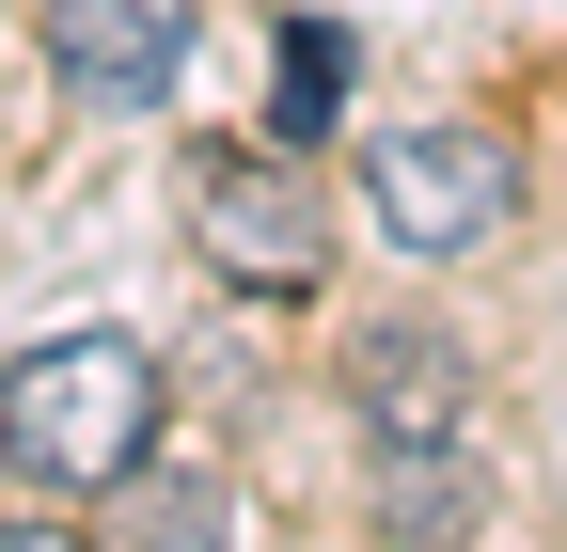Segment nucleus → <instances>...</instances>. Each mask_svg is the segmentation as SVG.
<instances>
[{"label": "nucleus", "mask_w": 567, "mask_h": 552, "mask_svg": "<svg viewBox=\"0 0 567 552\" xmlns=\"http://www.w3.org/2000/svg\"><path fill=\"white\" fill-rule=\"evenodd\" d=\"M0 458L32 490H126L158 458V364L126 331H48L0 364Z\"/></svg>", "instance_id": "obj_1"}, {"label": "nucleus", "mask_w": 567, "mask_h": 552, "mask_svg": "<svg viewBox=\"0 0 567 552\" xmlns=\"http://www.w3.org/2000/svg\"><path fill=\"white\" fill-rule=\"evenodd\" d=\"M363 205H379V237L394 253H505L520 237V143L505 126H473V111H410L363 143Z\"/></svg>", "instance_id": "obj_2"}, {"label": "nucleus", "mask_w": 567, "mask_h": 552, "mask_svg": "<svg viewBox=\"0 0 567 552\" xmlns=\"http://www.w3.org/2000/svg\"><path fill=\"white\" fill-rule=\"evenodd\" d=\"M189 237H205V268H221L237 300H316V268H331V205H316L300 159L205 143V159H189Z\"/></svg>", "instance_id": "obj_3"}, {"label": "nucleus", "mask_w": 567, "mask_h": 552, "mask_svg": "<svg viewBox=\"0 0 567 552\" xmlns=\"http://www.w3.org/2000/svg\"><path fill=\"white\" fill-rule=\"evenodd\" d=\"M189 63V0H48V80L80 111H158Z\"/></svg>", "instance_id": "obj_4"}, {"label": "nucleus", "mask_w": 567, "mask_h": 552, "mask_svg": "<svg viewBox=\"0 0 567 552\" xmlns=\"http://www.w3.org/2000/svg\"><path fill=\"white\" fill-rule=\"evenodd\" d=\"M347 395H363V427H379V442H457V410H473V348L394 316V331H363Z\"/></svg>", "instance_id": "obj_5"}, {"label": "nucleus", "mask_w": 567, "mask_h": 552, "mask_svg": "<svg viewBox=\"0 0 567 552\" xmlns=\"http://www.w3.org/2000/svg\"><path fill=\"white\" fill-rule=\"evenodd\" d=\"M379 521H394L410 552L473 536V458H457V442H379Z\"/></svg>", "instance_id": "obj_6"}, {"label": "nucleus", "mask_w": 567, "mask_h": 552, "mask_svg": "<svg viewBox=\"0 0 567 552\" xmlns=\"http://www.w3.org/2000/svg\"><path fill=\"white\" fill-rule=\"evenodd\" d=\"M347 95V32H284V143H316Z\"/></svg>", "instance_id": "obj_7"}, {"label": "nucleus", "mask_w": 567, "mask_h": 552, "mask_svg": "<svg viewBox=\"0 0 567 552\" xmlns=\"http://www.w3.org/2000/svg\"><path fill=\"white\" fill-rule=\"evenodd\" d=\"M126 490H142V473H126ZM142 552H221V490H205V473L142 490Z\"/></svg>", "instance_id": "obj_8"}, {"label": "nucleus", "mask_w": 567, "mask_h": 552, "mask_svg": "<svg viewBox=\"0 0 567 552\" xmlns=\"http://www.w3.org/2000/svg\"><path fill=\"white\" fill-rule=\"evenodd\" d=\"M0 552H95V536H63V521H0Z\"/></svg>", "instance_id": "obj_9"}]
</instances>
